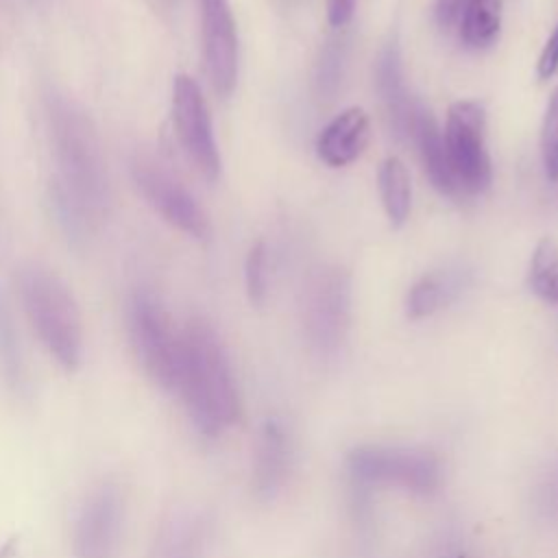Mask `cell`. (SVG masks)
I'll return each mask as SVG.
<instances>
[{"instance_id": "1", "label": "cell", "mask_w": 558, "mask_h": 558, "mask_svg": "<svg viewBox=\"0 0 558 558\" xmlns=\"http://www.w3.org/2000/svg\"><path fill=\"white\" fill-rule=\"evenodd\" d=\"M46 116L59 170L52 205L63 229L83 235L107 216L111 205L100 140L89 116L63 94L46 96Z\"/></svg>"}, {"instance_id": "2", "label": "cell", "mask_w": 558, "mask_h": 558, "mask_svg": "<svg viewBox=\"0 0 558 558\" xmlns=\"http://www.w3.org/2000/svg\"><path fill=\"white\" fill-rule=\"evenodd\" d=\"M177 392L205 436H218L240 418V397L227 353L205 320H190L181 331Z\"/></svg>"}, {"instance_id": "3", "label": "cell", "mask_w": 558, "mask_h": 558, "mask_svg": "<svg viewBox=\"0 0 558 558\" xmlns=\"http://www.w3.org/2000/svg\"><path fill=\"white\" fill-rule=\"evenodd\" d=\"M17 288L44 347L65 371H76L83 360V325L68 286L52 270L31 264L20 270Z\"/></svg>"}, {"instance_id": "4", "label": "cell", "mask_w": 558, "mask_h": 558, "mask_svg": "<svg viewBox=\"0 0 558 558\" xmlns=\"http://www.w3.org/2000/svg\"><path fill=\"white\" fill-rule=\"evenodd\" d=\"M349 475L364 486H388L412 495H429L440 486V460L425 449L362 445L347 458Z\"/></svg>"}, {"instance_id": "5", "label": "cell", "mask_w": 558, "mask_h": 558, "mask_svg": "<svg viewBox=\"0 0 558 558\" xmlns=\"http://www.w3.org/2000/svg\"><path fill=\"white\" fill-rule=\"evenodd\" d=\"M131 347L155 384L177 390L181 364V331L174 329L166 307L148 290H137L126 310Z\"/></svg>"}, {"instance_id": "6", "label": "cell", "mask_w": 558, "mask_h": 558, "mask_svg": "<svg viewBox=\"0 0 558 558\" xmlns=\"http://www.w3.org/2000/svg\"><path fill=\"white\" fill-rule=\"evenodd\" d=\"M351 320V281L342 268H320L305 286L303 331L312 353L333 360L344 347Z\"/></svg>"}, {"instance_id": "7", "label": "cell", "mask_w": 558, "mask_h": 558, "mask_svg": "<svg viewBox=\"0 0 558 558\" xmlns=\"http://www.w3.org/2000/svg\"><path fill=\"white\" fill-rule=\"evenodd\" d=\"M445 150L460 192L482 194L493 181L486 148V113L475 100H458L449 107L445 124Z\"/></svg>"}, {"instance_id": "8", "label": "cell", "mask_w": 558, "mask_h": 558, "mask_svg": "<svg viewBox=\"0 0 558 558\" xmlns=\"http://www.w3.org/2000/svg\"><path fill=\"white\" fill-rule=\"evenodd\" d=\"M124 493L111 480L94 486L74 519V558H118L124 530Z\"/></svg>"}, {"instance_id": "9", "label": "cell", "mask_w": 558, "mask_h": 558, "mask_svg": "<svg viewBox=\"0 0 558 558\" xmlns=\"http://www.w3.org/2000/svg\"><path fill=\"white\" fill-rule=\"evenodd\" d=\"M131 177L146 203L161 214L166 222L190 238H207L209 220L196 198L153 157L137 155L131 161Z\"/></svg>"}, {"instance_id": "10", "label": "cell", "mask_w": 558, "mask_h": 558, "mask_svg": "<svg viewBox=\"0 0 558 558\" xmlns=\"http://www.w3.org/2000/svg\"><path fill=\"white\" fill-rule=\"evenodd\" d=\"M172 120L177 137L190 161L196 166V170L209 181L218 179L220 153L214 140L209 109L198 83L187 74H179L174 78Z\"/></svg>"}, {"instance_id": "11", "label": "cell", "mask_w": 558, "mask_h": 558, "mask_svg": "<svg viewBox=\"0 0 558 558\" xmlns=\"http://www.w3.org/2000/svg\"><path fill=\"white\" fill-rule=\"evenodd\" d=\"M201 41L207 76L220 96H229L238 81V33L227 0H198Z\"/></svg>"}, {"instance_id": "12", "label": "cell", "mask_w": 558, "mask_h": 558, "mask_svg": "<svg viewBox=\"0 0 558 558\" xmlns=\"http://www.w3.org/2000/svg\"><path fill=\"white\" fill-rule=\"evenodd\" d=\"M436 24L456 33L464 48L484 50L501 31V0H436Z\"/></svg>"}, {"instance_id": "13", "label": "cell", "mask_w": 558, "mask_h": 558, "mask_svg": "<svg viewBox=\"0 0 558 558\" xmlns=\"http://www.w3.org/2000/svg\"><path fill=\"white\" fill-rule=\"evenodd\" d=\"M375 83H377V92L381 96L384 109L390 120V129L395 131L397 137L410 140L414 118H416L421 105L408 94V87L403 83L401 57H399V48L395 46V41L386 44L377 57Z\"/></svg>"}, {"instance_id": "14", "label": "cell", "mask_w": 558, "mask_h": 558, "mask_svg": "<svg viewBox=\"0 0 558 558\" xmlns=\"http://www.w3.org/2000/svg\"><path fill=\"white\" fill-rule=\"evenodd\" d=\"M368 137L371 122L366 111L362 107H349L320 131L316 155L329 168H344L364 153Z\"/></svg>"}, {"instance_id": "15", "label": "cell", "mask_w": 558, "mask_h": 558, "mask_svg": "<svg viewBox=\"0 0 558 558\" xmlns=\"http://www.w3.org/2000/svg\"><path fill=\"white\" fill-rule=\"evenodd\" d=\"M290 469V440L279 421H264L257 442H255V460H253V490L259 499H272Z\"/></svg>"}, {"instance_id": "16", "label": "cell", "mask_w": 558, "mask_h": 558, "mask_svg": "<svg viewBox=\"0 0 558 558\" xmlns=\"http://www.w3.org/2000/svg\"><path fill=\"white\" fill-rule=\"evenodd\" d=\"M410 142L416 144L418 148V157L423 161V170L429 177L432 185L447 196H456L460 194L458 183L451 174L449 168V159H447V150H445V140H442V131L436 124L434 116L421 107L416 118H414V126H412V137Z\"/></svg>"}, {"instance_id": "17", "label": "cell", "mask_w": 558, "mask_h": 558, "mask_svg": "<svg viewBox=\"0 0 558 558\" xmlns=\"http://www.w3.org/2000/svg\"><path fill=\"white\" fill-rule=\"evenodd\" d=\"M153 558H205V523L192 512L172 514L157 534Z\"/></svg>"}, {"instance_id": "18", "label": "cell", "mask_w": 558, "mask_h": 558, "mask_svg": "<svg viewBox=\"0 0 558 558\" xmlns=\"http://www.w3.org/2000/svg\"><path fill=\"white\" fill-rule=\"evenodd\" d=\"M379 194L390 225L401 227L412 209V183L410 172L399 157L384 159L379 168Z\"/></svg>"}, {"instance_id": "19", "label": "cell", "mask_w": 558, "mask_h": 558, "mask_svg": "<svg viewBox=\"0 0 558 558\" xmlns=\"http://www.w3.org/2000/svg\"><path fill=\"white\" fill-rule=\"evenodd\" d=\"M527 286L545 303L558 305V242L549 235L538 240L532 253Z\"/></svg>"}, {"instance_id": "20", "label": "cell", "mask_w": 558, "mask_h": 558, "mask_svg": "<svg viewBox=\"0 0 558 558\" xmlns=\"http://www.w3.org/2000/svg\"><path fill=\"white\" fill-rule=\"evenodd\" d=\"M0 373L9 388L15 392H24L28 377H26V364L20 347V338L11 318V312L7 303L0 299Z\"/></svg>"}, {"instance_id": "21", "label": "cell", "mask_w": 558, "mask_h": 558, "mask_svg": "<svg viewBox=\"0 0 558 558\" xmlns=\"http://www.w3.org/2000/svg\"><path fill=\"white\" fill-rule=\"evenodd\" d=\"M451 292V283L447 277L438 275V272H429L423 275L408 292L405 296V312L410 318L418 320V318H427L432 316L436 310H440Z\"/></svg>"}, {"instance_id": "22", "label": "cell", "mask_w": 558, "mask_h": 558, "mask_svg": "<svg viewBox=\"0 0 558 558\" xmlns=\"http://www.w3.org/2000/svg\"><path fill=\"white\" fill-rule=\"evenodd\" d=\"M532 506L541 521L558 525V456L541 469L532 488Z\"/></svg>"}, {"instance_id": "23", "label": "cell", "mask_w": 558, "mask_h": 558, "mask_svg": "<svg viewBox=\"0 0 558 558\" xmlns=\"http://www.w3.org/2000/svg\"><path fill=\"white\" fill-rule=\"evenodd\" d=\"M541 159L549 181H558V89L551 94L541 124Z\"/></svg>"}, {"instance_id": "24", "label": "cell", "mask_w": 558, "mask_h": 558, "mask_svg": "<svg viewBox=\"0 0 558 558\" xmlns=\"http://www.w3.org/2000/svg\"><path fill=\"white\" fill-rule=\"evenodd\" d=\"M342 61H344V44L340 39L329 41L320 54L318 76H316L320 96L331 98V94L336 92L342 74Z\"/></svg>"}, {"instance_id": "25", "label": "cell", "mask_w": 558, "mask_h": 558, "mask_svg": "<svg viewBox=\"0 0 558 558\" xmlns=\"http://www.w3.org/2000/svg\"><path fill=\"white\" fill-rule=\"evenodd\" d=\"M244 281L246 292L253 303H262L266 299V246L264 242H255L244 262Z\"/></svg>"}, {"instance_id": "26", "label": "cell", "mask_w": 558, "mask_h": 558, "mask_svg": "<svg viewBox=\"0 0 558 558\" xmlns=\"http://www.w3.org/2000/svg\"><path fill=\"white\" fill-rule=\"evenodd\" d=\"M556 72H558V24L551 31V35L547 37V41L541 50L538 63H536V74L541 81L551 78Z\"/></svg>"}, {"instance_id": "27", "label": "cell", "mask_w": 558, "mask_h": 558, "mask_svg": "<svg viewBox=\"0 0 558 558\" xmlns=\"http://www.w3.org/2000/svg\"><path fill=\"white\" fill-rule=\"evenodd\" d=\"M355 11V0H327V17L329 24L340 28L344 26Z\"/></svg>"}, {"instance_id": "28", "label": "cell", "mask_w": 558, "mask_h": 558, "mask_svg": "<svg viewBox=\"0 0 558 558\" xmlns=\"http://www.w3.org/2000/svg\"><path fill=\"white\" fill-rule=\"evenodd\" d=\"M438 558H475V556L469 554V549H464L460 545H447L440 549Z\"/></svg>"}, {"instance_id": "29", "label": "cell", "mask_w": 558, "mask_h": 558, "mask_svg": "<svg viewBox=\"0 0 558 558\" xmlns=\"http://www.w3.org/2000/svg\"><path fill=\"white\" fill-rule=\"evenodd\" d=\"M15 547H17V541H15V538H9V541L0 547V558H15Z\"/></svg>"}, {"instance_id": "30", "label": "cell", "mask_w": 558, "mask_h": 558, "mask_svg": "<svg viewBox=\"0 0 558 558\" xmlns=\"http://www.w3.org/2000/svg\"><path fill=\"white\" fill-rule=\"evenodd\" d=\"M153 4L157 9H161V11H172V9H177L179 0H153Z\"/></svg>"}]
</instances>
